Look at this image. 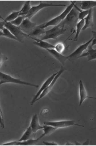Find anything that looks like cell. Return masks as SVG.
Returning a JSON list of instances; mask_svg holds the SVG:
<instances>
[{
	"mask_svg": "<svg viewBox=\"0 0 96 146\" xmlns=\"http://www.w3.org/2000/svg\"><path fill=\"white\" fill-rule=\"evenodd\" d=\"M47 51L49 52L51 55L52 56H53L55 58H56V59H57L58 61H60V62L64 65V63H65V62L68 60V56H64L61 54V53H58L56 50L54 48L53 49H47L46 50Z\"/></svg>",
	"mask_w": 96,
	"mask_h": 146,
	"instance_id": "obj_12",
	"label": "cell"
},
{
	"mask_svg": "<svg viewBox=\"0 0 96 146\" xmlns=\"http://www.w3.org/2000/svg\"><path fill=\"white\" fill-rule=\"evenodd\" d=\"M20 11L18 12H14L12 13L10 15H8L6 19H4L5 22H10L14 20H15L16 18H18L19 15H20Z\"/></svg>",
	"mask_w": 96,
	"mask_h": 146,
	"instance_id": "obj_26",
	"label": "cell"
},
{
	"mask_svg": "<svg viewBox=\"0 0 96 146\" xmlns=\"http://www.w3.org/2000/svg\"><path fill=\"white\" fill-rule=\"evenodd\" d=\"M94 26L93 23V15H92V9L89 10V13L87 16L85 18V25L82 30H85L87 28Z\"/></svg>",
	"mask_w": 96,
	"mask_h": 146,
	"instance_id": "obj_18",
	"label": "cell"
},
{
	"mask_svg": "<svg viewBox=\"0 0 96 146\" xmlns=\"http://www.w3.org/2000/svg\"><path fill=\"white\" fill-rule=\"evenodd\" d=\"M43 144L46 145H58V144L55 142H43Z\"/></svg>",
	"mask_w": 96,
	"mask_h": 146,
	"instance_id": "obj_31",
	"label": "cell"
},
{
	"mask_svg": "<svg viewBox=\"0 0 96 146\" xmlns=\"http://www.w3.org/2000/svg\"><path fill=\"white\" fill-rule=\"evenodd\" d=\"M79 92H80V106H81L82 104L88 97L87 91L82 80H80V82H79Z\"/></svg>",
	"mask_w": 96,
	"mask_h": 146,
	"instance_id": "obj_16",
	"label": "cell"
},
{
	"mask_svg": "<svg viewBox=\"0 0 96 146\" xmlns=\"http://www.w3.org/2000/svg\"><path fill=\"white\" fill-rule=\"evenodd\" d=\"M3 24L4 27L9 30L20 42H24V38L25 37H28L29 36L22 32V29L19 27L14 26V25L11 24L10 22H3Z\"/></svg>",
	"mask_w": 96,
	"mask_h": 146,
	"instance_id": "obj_4",
	"label": "cell"
},
{
	"mask_svg": "<svg viewBox=\"0 0 96 146\" xmlns=\"http://www.w3.org/2000/svg\"><path fill=\"white\" fill-rule=\"evenodd\" d=\"M57 73H58V72H57ZM57 73H55V74H53L51 76L48 78V79L43 83V85H42V87L41 88V89H39V90L37 92V94H36L35 96L34 97L33 99H32V102H30V105H31V106H32V105L34 104V103L36 102L37 99L39 97V96H40V95H41V94L42 93V92H43V91L44 90L46 89V88H47V87L50 85V83L52 82V81L53 80V79H54L55 77L56 76V74H57Z\"/></svg>",
	"mask_w": 96,
	"mask_h": 146,
	"instance_id": "obj_10",
	"label": "cell"
},
{
	"mask_svg": "<svg viewBox=\"0 0 96 146\" xmlns=\"http://www.w3.org/2000/svg\"><path fill=\"white\" fill-rule=\"evenodd\" d=\"M41 139V137H39L37 139H30L27 140H25V141H14L9 143H6V144H2L3 145H34L39 140Z\"/></svg>",
	"mask_w": 96,
	"mask_h": 146,
	"instance_id": "obj_11",
	"label": "cell"
},
{
	"mask_svg": "<svg viewBox=\"0 0 96 146\" xmlns=\"http://www.w3.org/2000/svg\"><path fill=\"white\" fill-rule=\"evenodd\" d=\"M92 34L93 41L92 42L91 46H94L95 44H96V31H92Z\"/></svg>",
	"mask_w": 96,
	"mask_h": 146,
	"instance_id": "obj_30",
	"label": "cell"
},
{
	"mask_svg": "<svg viewBox=\"0 0 96 146\" xmlns=\"http://www.w3.org/2000/svg\"><path fill=\"white\" fill-rule=\"evenodd\" d=\"M64 26H61V25H58V26H55L52 29L47 31L45 33V35L41 38L42 41L48 40V39H53V40H56L59 36L63 35L66 31V29H64Z\"/></svg>",
	"mask_w": 96,
	"mask_h": 146,
	"instance_id": "obj_2",
	"label": "cell"
},
{
	"mask_svg": "<svg viewBox=\"0 0 96 146\" xmlns=\"http://www.w3.org/2000/svg\"><path fill=\"white\" fill-rule=\"evenodd\" d=\"M81 9L82 10H89L93 7H96V1H84L81 3Z\"/></svg>",
	"mask_w": 96,
	"mask_h": 146,
	"instance_id": "obj_19",
	"label": "cell"
},
{
	"mask_svg": "<svg viewBox=\"0 0 96 146\" xmlns=\"http://www.w3.org/2000/svg\"><path fill=\"white\" fill-rule=\"evenodd\" d=\"M56 129H57V128L54 127V126L44 125L43 126V128H42V130L44 131V133L41 136V139L44 136L48 135H49L51 133H52L53 132H54L55 131H56Z\"/></svg>",
	"mask_w": 96,
	"mask_h": 146,
	"instance_id": "obj_20",
	"label": "cell"
},
{
	"mask_svg": "<svg viewBox=\"0 0 96 146\" xmlns=\"http://www.w3.org/2000/svg\"><path fill=\"white\" fill-rule=\"evenodd\" d=\"M56 51H57L58 53H63V51L65 49V46H64V44L63 43H58L55 46V48Z\"/></svg>",
	"mask_w": 96,
	"mask_h": 146,
	"instance_id": "obj_29",
	"label": "cell"
},
{
	"mask_svg": "<svg viewBox=\"0 0 96 146\" xmlns=\"http://www.w3.org/2000/svg\"><path fill=\"white\" fill-rule=\"evenodd\" d=\"M1 126L3 128H4L5 126H4V123H3V113H2V110L1 109Z\"/></svg>",
	"mask_w": 96,
	"mask_h": 146,
	"instance_id": "obj_32",
	"label": "cell"
},
{
	"mask_svg": "<svg viewBox=\"0 0 96 146\" xmlns=\"http://www.w3.org/2000/svg\"><path fill=\"white\" fill-rule=\"evenodd\" d=\"M88 51L87 53H83L82 54L80 55V58L83 57H87L88 58V60H92L96 59V49H93L92 46H90L88 47Z\"/></svg>",
	"mask_w": 96,
	"mask_h": 146,
	"instance_id": "obj_17",
	"label": "cell"
},
{
	"mask_svg": "<svg viewBox=\"0 0 96 146\" xmlns=\"http://www.w3.org/2000/svg\"><path fill=\"white\" fill-rule=\"evenodd\" d=\"M32 129L31 128V126H29V128L27 129V130L25 131V133H24L23 135L20 138V139L18 140V141H25V140H27L30 139V137L32 135Z\"/></svg>",
	"mask_w": 96,
	"mask_h": 146,
	"instance_id": "obj_23",
	"label": "cell"
},
{
	"mask_svg": "<svg viewBox=\"0 0 96 146\" xmlns=\"http://www.w3.org/2000/svg\"><path fill=\"white\" fill-rule=\"evenodd\" d=\"M75 1H72V3L66 8V10H64V12L61 14V15H58V17H55V19H52V20L48 21L47 22H46V23L42 24L40 25V26H38L37 27H40V28H42V29H45L46 27H47L49 26H58V25L60 24L61 22L66 18V15L69 13V12H71V10L73 8V7L75 6Z\"/></svg>",
	"mask_w": 96,
	"mask_h": 146,
	"instance_id": "obj_1",
	"label": "cell"
},
{
	"mask_svg": "<svg viewBox=\"0 0 96 146\" xmlns=\"http://www.w3.org/2000/svg\"><path fill=\"white\" fill-rule=\"evenodd\" d=\"M78 15L79 12L75 10L74 8H73L71 12H69V13L66 15V18L61 22L60 25L63 26H64L65 25L68 26H75L78 19Z\"/></svg>",
	"mask_w": 96,
	"mask_h": 146,
	"instance_id": "obj_5",
	"label": "cell"
},
{
	"mask_svg": "<svg viewBox=\"0 0 96 146\" xmlns=\"http://www.w3.org/2000/svg\"><path fill=\"white\" fill-rule=\"evenodd\" d=\"M76 8H77V10L80 11V12H79V15H78L79 20L81 21V20H83V19H85V17H87V15L89 14V10H80V9H78L77 7H76Z\"/></svg>",
	"mask_w": 96,
	"mask_h": 146,
	"instance_id": "obj_28",
	"label": "cell"
},
{
	"mask_svg": "<svg viewBox=\"0 0 96 146\" xmlns=\"http://www.w3.org/2000/svg\"><path fill=\"white\" fill-rule=\"evenodd\" d=\"M36 26V24L35 22H31L30 19L25 18L22 22V24L19 26L22 30L25 31H29L31 29H34Z\"/></svg>",
	"mask_w": 96,
	"mask_h": 146,
	"instance_id": "obj_13",
	"label": "cell"
},
{
	"mask_svg": "<svg viewBox=\"0 0 96 146\" xmlns=\"http://www.w3.org/2000/svg\"><path fill=\"white\" fill-rule=\"evenodd\" d=\"M25 18V16H19L18 18H16L15 20H14L12 22H10V23L14 25V26H20V25L22 24V22H23V21L24 20Z\"/></svg>",
	"mask_w": 96,
	"mask_h": 146,
	"instance_id": "obj_27",
	"label": "cell"
},
{
	"mask_svg": "<svg viewBox=\"0 0 96 146\" xmlns=\"http://www.w3.org/2000/svg\"><path fill=\"white\" fill-rule=\"evenodd\" d=\"M95 89H96V86H95Z\"/></svg>",
	"mask_w": 96,
	"mask_h": 146,
	"instance_id": "obj_33",
	"label": "cell"
},
{
	"mask_svg": "<svg viewBox=\"0 0 96 146\" xmlns=\"http://www.w3.org/2000/svg\"><path fill=\"white\" fill-rule=\"evenodd\" d=\"M30 1H25V4L24 5L23 8H22V10L20 11V15L19 16H25L29 13V11L30 10Z\"/></svg>",
	"mask_w": 96,
	"mask_h": 146,
	"instance_id": "obj_21",
	"label": "cell"
},
{
	"mask_svg": "<svg viewBox=\"0 0 96 146\" xmlns=\"http://www.w3.org/2000/svg\"><path fill=\"white\" fill-rule=\"evenodd\" d=\"M45 33H46V31H45L44 29H42V28H40L37 26L32 30V31L29 34V36H39Z\"/></svg>",
	"mask_w": 96,
	"mask_h": 146,
	"instance_id": "obj_25",
	"label": "cell"
},
{
	"mask_svg": "<svg viewBox=\"0 0 96 146\" xmlns=\"http://www.w3.org/2000/svg\"><path fill=\"white\" fill-rule=\"evenodd\" d=\"M32 39H34L36 41L34 42L33 44H36V45L38 46L41 48H42L44 49H53V48H55V46L53 45V44H50L49 43H47L46 41H42L41 40H39V39H36V38H32Z\"/></svg>",
	"mask_w": 96,
	"mask_h": 146,
	"instance_id": "obj_15",
	"label": "cell"
},
{
	"mask_svg": "<svg viewBox=\"0 0 96 146\" xmlns=\"http://www.w3.org/2000/svg\"><path fill=\"white\" fill-rule=\"evenodd\" d=\"M0 85H2L3 83H15V84H19V85H28V86H32L38 88V85H36L34 84L30 83L25 82V81H22L17 78H14L10 75H8L7 74L1 72H0Z\"/></svg>",
	"mask_w": 96,
	"mask_h": 146,
	"instance_id": "obj_3",
	"label": "cell"
},
{
	"mask_svg": "<svg viewBox=\"0 0 96 146\" xmlns=\"http://www.w3.org/2000/svg\"><path fill=\"white\" fill-rule=\"evenodd\" d=\"M0 36H5L8 38L13 39V40H17V39L14 36L13 34L11 33L9 30L7 29L6 27H4L3 29H1V33H0Z\"/></svg>",
	"mask_w": 96,
	"mask_h": 146,
	"instance_id": "obj_22",
	"label": "cell"
},
{
	"mask_svg": "<svg viewBox=\"0 0 96 146\" xmlns=\"http://www.w3.org/2000/svg\"><path fill=\"white\" fill-rule=\"evenodd\" d=\"M30 126L32 129L33 133H36L39 130H41V129L42 130V128H43V126H41L39 125V119L37 114H34L32 116Z\"/></svg>",
	"mask_w": 96,
	"mask_h": 146,
	"instance_id": "obj_14",
	"label": "cell"
},
{
	"mask_svg": "<svg viewBox=\"0 0 96 146\" xmlns=\"http://www.w3.org/2000/svg\"><path fill=\"white\" fill-rule=\"evenodd\" d=\"M50 6H62V7H64V6H66V5H61V4H56V5H55V4H53L52 3H48L41 2L40 4L37 5V6H34V7H31L29 13H28L27 15L25 16V18H27V19H29L30 20V19L32 18L34 15H35L37 13L39 10L43 9V8H45V7H50Z\"/></svg>",
	"mask_w": 96,
	"mask_h": 146,
	"instance_id": "obj_6",
	"label": "cell"
},
{
	"mask_svg": "<svg viewBox=\"0 0 96 146\" xmlns=\"http://www.w3.org/2000/svg\"><path fill=\"white\" fill-rule=\"evenodd\" d=\"M44 124L46 125L54 126V127H56L57 128L68 127V126H70L73 125L81 126V125H78L77 124H75V121L74 120L60 121H45L44 122Z\"/></svg>",
	"mask_w": 96,
	"mask_h": 146,
	"instance_id": "obj_8",
	"label": "cell"
},
{
	"mask_svg": "<svg viewBox=\"0 0 96 146\" xmlns=\"http://www.w3.org/2000/svg\"><path fill=\"white\" fill-rule=\"evenodd\" d=\"M64 71H66V68H65V67H62L61 68V69L60 70V71H59L58 72L57 74H56V76L55 77L54 79H53V80L52 81V82L51 83L50 85H49V86H48L46 89L44 90L43 91V92H42V93L41 94V95H40V96H39V97L37 99L36 102H37V100L41 99L42 98H43L44 97L46 96V95L47 94H49V92H50L51 91V90L53 89V87H54V86H55V83H56V81H57L58 79L59 78H60V76L61 75L62 73H63V72H64Z\"/></svg>",
	"mask_w": 96,
	"mask_h": 146,
	"instance_id": "obj_7",
	"label": "cell"
},
{
	"mask_svg": "<svg viewBox=\"0 0 96 146\" xmlns=\"http://www.w3.org/2000/svg\"><path fill=\"white\" fill-rule=\"evenodd\" d=\"M85 25V19H83V20H81L80 22H78L77 24V33H76V35L75 36L74 38V41H77L78 40V38L79 36V35L81 32V31L82 30L83 27Z\"/></svg>",
	"mask_w": 96,
	"mask_h": 146,
	"instance_id": "obj_24",
	"label": "cell"
},
{
	"mask_svg": "<svg viewBox=\"0 0 96 146\" xmlns=\"http://www.w3.org/2000/svg\"><path fill=\"white\" fill-rule=\"evenodd\" d=\"M92 41H93V38H92L91 40H90L88 42L82 44V45H80L78 48H77V49L75 51L73 52L71 55L68 56V60H71L72 58H80V55L82 54L84 50H85L88 48L89 44H90V43H92Z\"/></svg>",
	"mask_w": 96,
	"mask_h": 146,
	"instance_id": "obj_9",
	"label": "cell"
}]
</instances>
